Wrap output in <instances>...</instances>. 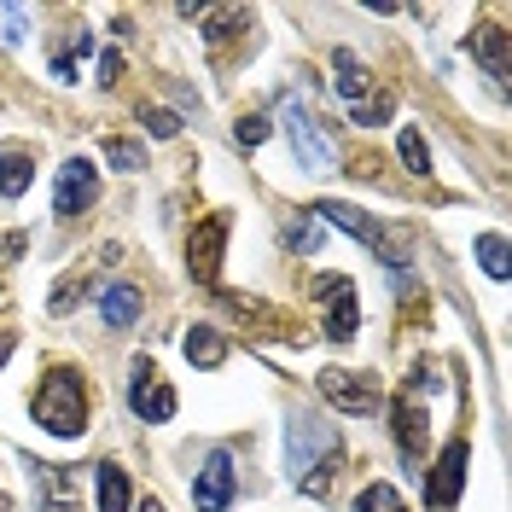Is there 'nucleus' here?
<instances>
[{
  "instance_id": "nucleus-23",
  "label": "nucleus",
  "mask_w": 512,
  "mask_h": 512,
  "mask_svg": "<svg viewBox=\"0 0 512 512\" xmlns=\"http://www.w3.org/2000/svg\"><path fill=\"white\" fill-rule=\"evenodd\" d=\"M99 41L88 30L76 35V41H70V53H59V59H47V70H53V76H59V82H76V70H82V59H88V53H94Z\"/></svg>"
},
{
  "instance_id": "nucleus-1",
  "label": "nucleus",
  "mask_w": 512,
  "mask_h": 512,
  "mask_svg": "<svg viewBox=\"0 0 512 512\" xmlns=\"http://www.w3.org/2000/svg\"><path fill=\"white\" fill-rule=\"evenodd\" d=\"M280 448H286V478L303 489V495H332V483H338V431L326 425L320 414H286L280 425Z\"/></svg>"
},
{
  "instance_id": "nucleus-18",
  "label": "nucleus",
  "mask_w": 512,
  "mask_h": 512,
  "mask_svg": "<svg viewBox=\"0 0 512 512\" xmlns=\"http://www.w3.org/2000/svg\"><path fill=\"white\" fill-rule=\"evenodd\" d=\"M198 24H204V41H210V47H222L233 30L251 24V12H239V6H210V12H204V6H198Z\"/></svg>"
},
{
  "instance_id": "nucleus-16",
  "label": "nucleus",
  "mask_w": 512,
  "mask_h": 512,
  "mask_svg": "<svg viewBox=\"0 0 512 512\" xmlns=\"http://www.w3.org/2000/svg\"><path fill=\"white\" fill-rule=\"evenodd\" d=\"M181 355H187V367H222L227 361V338L216 332V326H192L187 338H181Z\"/></svg>"
},
{
  "instance_id": "nucleus-2",
  "label": "nucleus",
  "mask_w": 512,
  "mask_h": 512,
  "mask_svg": "<svg viewBox=\"0 0 512 512\" xmlns=\"http://www.w3.org/2000/svg\"><path fill=\"white\" fill-rule=\"evenodd\" d=\"M35 425L64 437V443H76L88 431V384H82L76 367H53L35 384Z\"/></svg>"
},
{
  "instance_id": "nucleus-27",
  "label": "nucleus",
  "mask_w": 512,
  "mask_h": 512,
  "mask_svg": "<svg viewBox=\"0 0 512 512\" xmlns=\"http://www.w3.org/2000/svg\"><path fill=\"white\" fill-rule=\"evenodd\" d=\"M140 123L152 128L158 140H169V134H181V117H175V111H158V105H140Z\"/></svg>"
},
{
  "instance_id": "nucleus-5",
  "label": "nucleus",
  "mask_w": 512,
  "mask_h": 512,
  "mask_svg": "<svg viewBox=\"0 0 512 512\" xmlns=\"http://www.w3.org/2000/svg\"><path fill=\"white\" fill-rule=\"evenodd\" d=\"M315 297H320V326H326V338H332V344H350L355 332H361L355 280H350V274H320Z\"/></svg>"
},
{
  "instance_id": "nucleus-29",
  "label": "nucleus",
  "mask_w": 512,
  "mask_h": 512,
  "mask_svg": "<svg viewBox=\"0 0 512 512\" xmlns=\"http://www.w3.org/2000/svg\"><path fill=\"white\" fill-rule=\"evenodd\" d=\"M105 158H111V169H140L146 152H140L134 140H105Z\"/></svg>"
},
{
  "instance_id": "nucleus-19",
  "label": "nucleus",
  "mask_w": 512,
  "mask_h": 512,
  "mask_svg": "<svg viewBox=\"0 0 512 512\" xmlns=\"http://www.w3.org/2000/svg\"><path fill=\"white\" fill-rule=\"evenodd\" d=\"M88 291H94V274H88V268H70L59 286L47 291V309H53V315H70V309H76Z\"/></svg>"
},
{
  "instance_id": "nucleus-6",
  "label": "nucleus",
  "mask_w": 512,
  "mask_h": 512,
  "mask_svg": "<svg viewBox=\"0 0 512 512\" xmlns=\"http://www.w3.org/2000/svg\"><path fill=\"white\" fill-rule=\"evenodd\" d=\"M227 227H233V216H227V210H210V216L187 233V274L198 286H216V274H222Z\"/></svg>"
},
{
  "instance_id": "nucleus-20",
  "label": "nucleus",
  "mask_w": 512,
  "mask_h": 512,
  "mask_svg": "<svg viewBox=\"0 0 512 512\" xmlns=\"http://www.w3.org/2000/svg\"><path fill=\"white\" fill-rule=\"evenodd\" d=\"M280 239H286V251H297V256H315L320 245H326V227H320L315 216H291V222L280 227Z\"/></svg>"
},
{
  "instance_id": "nucleus-22",
  "label": "nucleus",
  "mask_w": 512,
  "mask_h": 512,
  "mask_svg": "<svg viewBox=\"0 0 512 512\" xmlns=\"http://www.w3.org/2000/svg\"><path fill=\"white\" fill-rule=\"evenodd\" d=\"M472 251H478V268L489 280H507V239H501V233H478Z\"/></svg>"
},
{
  "instance_id": "nucleus-7",
  "label": "nucleus",
  "mask_w": 512,
  "mask_h": 512,
  "mask_svg": "<svg viewBox=\"0 0 512 512\" xmlns=\"http://www.w3.org/2000/svg\"><path fill=\"white\" fill-rule=\"evenodd\" d=\"M390 431H396V448H402V466H408V472H425V431H431V414L419 408L414 384L390 402Z\"/></svg>"
},
{
  "instance_id": "nucleus-31",
  "label": "nucleus",
  "mask_w": 512,
  "mask_h": 512,
  "mask_svg": "<svg viewBox=\"0 0 512 512\" xmlns=\"http://www.w3.org/2000/svg\"><path fill=\"white\" fill-rule=\"evenodd\" d=\"M18 350V326L12 320H0V367H6V355Z\"/></svg>"
},
{
  "instance_id": "nucleus-34",
  "label": "nucleus",
  "mask_w": 512,
  "mask_h": 512,
  "mask_svg": "<svg viewBox=\"0 0 512 512\" xmlns=\"http://www.w3.org/2000/svg\"><path fill=\"white\" fill-rule=\"evenodd\" d=\"M0 512H6V495H0Z\"/></svg>"
},
{
  "instance_id": "nucleus-4",
  "label": "nucleus",
  "mask_w": 512,
  "mask_h": 512,
  "mask_svg": "<svg viewBox=\"0 0 512 512\" xmlns=\"http://www.w3.org/2000/svg\"><path fill=\"white\" fill-rule=\"evenodd\" d=\"M128 408H134V419H146V425H169L175 419V384L158 373V361L152 355H134L128 361Z\"/></svg>"
},
{
  "instance_id": "nucleus-15",
  "label": "nucleus",
  "mask_w": 512,
  "mask_h": 512,
  "mask_svg": "<svg viewBox=\"0 0 512 512\" xmlns=\"http://www.w3.org/2000/svg\"><path fill=\"white\" fill-rule=\"evenodd\" d=\"M99 320L117 326V332H128V326L140 320V291L128 286V280H111V286L99 291Z\"/></svg>"
},
{
  "instance_id": "nucleus-24",
  "label": "nucleus",
  "mask_w": 512,
  "mask_h": 512,
  "mask_svg": "<svg viewBox=\"0 0 512 512\" xmlns=\"http://www.w3.org/2000/svg\"><path fill=\"white\" fill-rule=\"evenodd\" d=\"M350 512H408V501L390 489V483H367L361 495H355V507Z\"/></svg>"
},
{
  "instance_id": "nucleus-25",
  "label": "nucleus",
  "mask_w": 512,
  "mask_h": 512,
  "mask_svg": "<svg viewBox=\"0 0 512 512\" xmlns=\"http://www.w3.org/2000/svg\"><path fill=\"white\" fill-rule=\"evenodd\" d=\"M396 146H402V163H408L414 175H431V146H425V128H402V134H396Z\"/></svg>"
},
{
  "instance_id": "nucleus-33",
  "label": "nucleus",
  "mask_w": 512,
  "mask_h": 512,
  "mask_svg": "<svg viewBox=\"0 0 512 512\" xmlns=\"http://www.w3.org/2000/svg\"><path fill=\"white\" fill-rule=\"evenodd\" d=\"M134 507H140V512H163V501H152V495H146V501H134Z\"/></svg>"
},
{
  "instance_id": "nucleus-8",
  "label": "nucleus",
  "mask_w": 512,
  "mask_h": 512,
  "mask_svg": "<svg viewBox=\"0 0 512 512\" xmlns=\"http://www.w3.org/2000/svg\"><path fill=\"white\" fill-rule=\"evenodd\" d=\"M320 396H326V402H332V408H338V414H361V419H373L379 414V384L373 379H361V373H350V367H326V373H320Z\"/></svg>"
},
{
  "instance_id": "nucleus-13",
  "label": "nucleus",
  "mask_w": 512,
  "mask_h": 512,
  "mask_svg": "<svg viewBox=\"0 0 512 512\" xmlns=\"http://www.w3.org/2000/svg\"><path fill=\"white\" fill-rule=\"evenodd\" d=\"M466 53H472V64H483V76L495 82V94H507V30H495V24L472 30L466 35Z\"/></svg>"
},
{
  "instance_id": "nucleus-3",
  "label": "nucleus",
  "mask_w": 512,
  "mask_h": 512,
  "mask_svg": "<svg viewBox=\"0 0 512 512\" xmlns=\"http://www.w3.org/2000/svg\"><path fill=\"white\" fill-rule=\"evenodd\" d=\"M332 70H338V99L350 105V117L361 128H379V123H390V117H396V99H390V94L373 99V76H367V64L355 59V53H344V47H338V53H332Z\"/></svg>"
},
{
  "instance_id": "nucleus-10",
  "label": "nucleus",
  "mask_w": 512,
  "mask_h": 512,
  "mask_svg": "<svg viewBox=\"0 0 512 512\" xmlns=\"http://www.w3.org/2000/svg\"><path fill=\"white\" fill-rule=\"evenodd\" d=\"M466 460H472V448H466V443H448L443 454H437V466H431V478H425V501H431V512H454V507H460Z\"/></svg>"
},
{
  "instance_id": "nucleus-28",
  "label": "nucleus",
  "mask_w": 512,
  "mask_h": 512,
  "mask_svg": "<svg viewBox=\"0 0 512 512\" xmlns=\"http://www.w3.org/2000/svg\"><path fill=\"white\" fill-rule=\"evenodd\" d=\"M262 140H268V117H245V123L233 128V146H239V152H256Z\"/></svg>"
},
{
  "instance_id": "nucleus-12",
  "label": "nucleus",
  "mask_w": 512,
  "mask_h": 512,
  "mask_svg": "<svg viewBox=\"0 0 512 512\" xmlns=\"http://www.w3.org/2000/svg\"><path fill=\"white\" fill-rule=\"evenodd\" d=\"M192 507L198 512H227L233 507V454L216 448L204 466H198V478H192Z\"/></svg>"
},
{
  "instance_id": "nucleus-9",
  "label": "nucleus",
  "mask_w": 512,
  "mask_h": 512,
  "mask_svg": "<svg viewBox=\"0 0 512 512\" xmlns=\"http://www.w3.org/2000/svg\"><path fill=\"white\" fill-rule=\"evenodd\" d=\"M99 204V169L88 158H70L53 175V216H82Z\"/></svg>"
},
{
  "instance_id": "nucleus-32",
  "label": "nucleus",
  "mask_w": 512,
  "mask_h": 512,
  "mask_svg": "<svg viewBox=\"0 0 512 512\" xmlns=\"http://www.w3.org/2000/svg\"><path fill=\"white\" fill-rule=\"evenodd\" d=\"M18 256H24V233H12V239L0 245V268H6V262H18Z\"/></svg>"
},
{
  "instance_id": "nucleus-11",
  "label": "nucleus",
  "mask_w": 512,
  "mask_h": 512,
  "mask_svg": "<svg viewBox=\"0 0 512 512\" xmlns=\"http://www.w3.org/2000/svg\"><path fill=\"white\" fill-rule=\"evenodd\" d=\"M286 140H291V152H297L303 169H315V175H320V169H332V140L320 134V123L297 105V99L286 105Z\"/></svg>"
},
{
  "instance_id": "nucleus-21",
  "label": "nucleus",
  "mask_w": 512,
  "mask_h": 512,
  "mask_svg": "<svg viewBox=\"0 0 512 512\" xmlns=\"http://www.w3.org/2000/svg\"><path fill=\"white\" fill-rule=\"evenodd\" d=\"M30 175H35L30 152H0V198H24Z\"/></svg>"
},
{
  "instance_id": "nucleus-26",
  "label": "nucleus",
  "mask_w": 512,
  "mask_h": 512,
  "mask_svg": "<svg viewBox=\"0 0 512 512\" xmlns=\"http://www.w3.org/2000/svg\"><path fill=\"white\" fill-rule=\"evenodd\" d=\"M0 35H6V47H24V35H30V6H0Z\"/></svg>"
},
{
  "instance_id": "nucleus-30",
  "label": "nucleus",
  "mask_w": 512,
  "mask_h": 512,
  "mask_svg": "<svg viewBox=\"0 0 512 512\" xmlns=\"http://www.w3.org/2000/svg\"><path fill=\"white\" fill-rule=\"evenodd\" d=\"M99 88H111V82H117V76H123V59H117V53H99Z\"/></svg>"
},
{
  "instance_id": "nucleus-17",
  "label": "nucleus",
  "mask_w": 512,
  "mask_h": 512,
  "mask_svg": "<svg viewBox=\"0 0 512 512\" xmlns=\"http://www.w3.org/2000/svg\"><path fill=\"white\" fill-rule=\"evenodd\" d=\"M30 478H35V495H41V507H76V472H47L41 460H30Z\"/></svg>"
},
{
  "instance_id": "nucleus-14",
  "label": "nucleus",
  "mask_w": 512,
  "mask_h": 512,
  "mask_svg": "<svg viewBox=\"0 0 512 512\" xmlns=\"http://www.w3.org/2000/svg\"><path fill=\"white\" fill-rule=\"evenodd\" d=\"M94 495H99V512H134V483L117 460H99L94 466Z\"/></svg>"
}]
</instances>
